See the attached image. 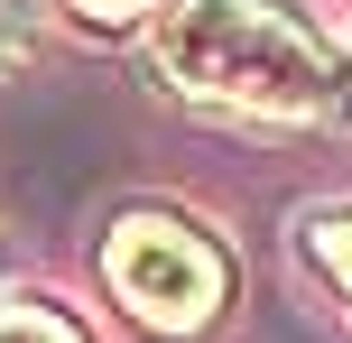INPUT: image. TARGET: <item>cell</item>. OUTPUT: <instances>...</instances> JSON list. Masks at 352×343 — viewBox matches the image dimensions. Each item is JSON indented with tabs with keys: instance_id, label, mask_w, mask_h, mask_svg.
Wrapping results in <instances>:
<instances>
[{
	"instance_id": "3957f363",
	"label": "cell",
	"mask_w": 352,
	"mask_h": 343,
	"mask_svg": "<svg viewBox=\"0 0 352 343\" xmlns=\"http://www.w3.org/2000/svg\"><path fill=\"white\" fill-rule=\"evenodd\" d=\"M297 251L316 260V278L352 307V204H324V214H306V223H297Z\"/></svg>"
},
{
	"instance_id": "277c9868",
	"label": "cell",
	"mask_w": 352,
	"mask_h": 343,
	"mask_svg": "<svg viewBox=\"0 0 352 343\" xmlns=\"http://www.w3.org/2000/svg\"><path fill=\"white\" fill-rule=\"evenodd\" d=\"M0 343H84V325L56 316V307H10L0 316Z\"/></svg>"
},
{
	"instance_id": "8992f818",
	"label": "cell",
	"mask_w": 352,
	"mask_h": 343,
	"mask_svg": "<svg viewBox=\"0 0 352 343\" xmlns=\"http://www.w3.org/2000/svg\"><path fill=\"white\" fill-rule=\"evenodd\" d=\"M28 47V0H0V65Z\"/></svg>"
},
{
	"instance_id": "7a4b0ae2",
	"label": "cell",
	"mask_w": 352,
	"mask_h": 343,
	"mask_svg": "<svg viewBox=\"0 0 352 343\" xmlns=\"http://www.w3.org/2000/svg\"><path fill=\"white\" fill-rule=\"evenodd\" d=\"M102 278L140 325L158 334H204L232 297V251L186 214H121L102 241Z\"/></svg>"
},
{
	"instance_id": "52a82bcc",
	"label": "cell",
	"mask_w": 352,
	"mask_h": 343,
	"mask_svg": "<svg viewBox=\"0 0 352 343\" xmlns=\"http://www.w3.org/2000/svg\"><path fill=\"white\" fill-rule=\"evenodd\" d=\"M0 316H10V307H0Z\"/></svg>"
},
{
	"instance_id": "6da1fadb",
	"label": "cell",
	"mask_w": 352,
	"mask_h": 343,
	"mask_svg": "<svg viewBox=\"0 0 352 343\" xmlns=\"http://www.w3.org/2000/svg\"><path fill=\"white\" fill-rule=\"evenodd\" d=\"M158 74L195 102L324 121L352 102V56L297 0H176L158 28Z\"/></svg>"
},
{
	"instance_id": "5b68a950",
	"label": "cell",
	"mask_w": 352,
	"mask_h": 343,
	"mask_svg": "<svg viewBox=\"0 0 352 343\" xmlns=\"http://www.w3.org/2000/svg\"><path fill=\"white\" fill-rule=\"evenodd\" d=\"M74 10V28H93V37H121V28H140L158 0H65Z\"/></svg>"
}]
</instances>
